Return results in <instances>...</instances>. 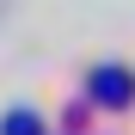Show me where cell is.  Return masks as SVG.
<instances>
[{"label":"cell","instance_id":"6da1fadb","mask_svg":"<svg viewBox=\"0 0 135 135\" xmlns=\"http://www.w3.org/2000/svg\"><path fill=\"white\" fill-rule=\"evenodd\" d=\"M98 92H104V98H129V80H123V74H98Z\"/></svg>","mask_w":135,"mask_h":135},{"label":"cell","instance_id":"7a4b0ae2","mask_svg":"<svg viewBox=\"0 0 135 135\" xmlns=\"http://www.w3.org/2000/svg\"><path fill=\"white\" fill-rule=\"evenodd\" d=\"M6 135H37V117H25V110H12V117H6Z\"/></svg>","mask_w":135,"mask_h":135}]
</instances>
